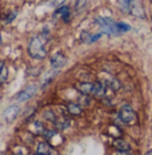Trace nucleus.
I'll use <instances>...</instances> for the list:
<instances>
[{"mask_svg": "<svg viewBox=\"0 0 152 155\" xmlns=\"http://www.w3.org/2000/svg\"><path fill=\"white\" fill-rule=\"evenodd\" d=\"M47 38L48 35L40 34L37 36H34L28 41V55L32 58V59L36 60H43L46 59L47 56Z\"/></svg>", "mask_w": 152, "mask_h": 155, "instance_id": "obj_1", "label": "nucleus"}, {"mask_svg": "<svg viewBox=\"0 0 152 155\" xmlns=\"http://www.w3.org/2000/svg\"><path fill=\"white\" fill-rule=\"evenodd\" d=\"M119 118H120L121 123L127 126H134L137 123V114L129 104H123L119 110Z\"/></svg>", "mask_w": 152, "mask_h": 155, "instance_id": "obj_2", "label": "nucleus"}, {"mask_svg": "<svg viewBox=\"0 0 152 155\" xmlns=\"http://www.w3.org/2000/svg\"><path fill=\"white\" fill-rule=\"evenodd\" d=\"M96 24L102 28L103 32H105V34H108V35L120 34L119 30H118V27H116V23L112 20V19H109V18H103V16H99V18H96Z\"/></svg>", "mask_w": 152, "mask_h": 155, "instance_id": "obj_3", "label": "nucleus"}, {"mask_svg": "<svg viewBox=\"0 0 152 155\" xmlns=\"http://www.w3.org/2000/svg\"><path fill=\"white\" fill-rule=\"evenodd\" d=\"M36 92H37V86L36 84H31V86L25 87L24 90H21V91H19L14 96V99L18 103H25V102L31 101V99L36 95Z\"/></svg>", "mask_w": 152, "mask_h": 155, "instance_id": "obj_4", "label": "nucleus"}, {"mask_svg": "<svg viewBox=\"0 0 152 155\" xmlns=\"http://www.w3.org/2000/svg\"><path fill=\"white\" fill-rule=\"evenodd\" d=\"M21 108L19 104H11L8 106L7 108H5L4 114H3V118H4L5 123H12V122L15 120L16 118L19 116V114H20Z\"/></svg>", "mask_w": 152, "mask_h": 155, "instance_id": "obj_5", "label": "nucleus"}, {"mask_svg": "<svg viewBox=\"0 0 152 155\" xmlns=\"http://www.w3.org/2000/svg\"><path fill=\"white\" fill-rule=\"evenodd\" d=\"M66 63H67V56L61 52V51L55 52L52 56L50 58V64H51V67H52L53 70L61 68V67L66 66Z\"/></svg>", "mask_w": 152, "mask_h": 155, "instance_id": "obj_6", "label": "nucleus"}, {"mask_svg": "<svg viewBox=\"0 0 152 155\" xmlns=\"http://www.w3.org/2000/svg\"><path fill=\"white\" fill-rule=\"evenodd\" d=\"M102 83L104 84V87L107 90H112V91H119V88H120V82H119L116 78L111 76V75H107L103 78Z\"/></svg>", "mask_w": 152, "mask_h": 155, "instance_id": "obj_7", "label": "nucleus"}, {"mask_svg": "<svg viewBox=\"0 0 152 155\" xmlns=\"http://www.w3.org/2000/svg\"><path fill=\"white\" fill-rule=\"evenodd\" d=\"M52 124H53V127L56 131H63V130H66V128L70 127L71 120H70L68 116L61 115V116H56V119H55V122Z\"/></svg>", "mask_w": 152, "mask_h": 155, "instance_id": "obj_8", "label": "nucleus"}, {"mask_svg": "<svg viewBox=\"0 0 152 155\" xmlns=\"http://www.w3.org/2000/svg\"><path fill=\"white\" fill-rule=\"evenodd\" d=\"M35 153L44 154V155H51V154H52V146H51L50 142H47V140L37 142V144H36V151H35Z\"/></svg>", "mask_w": 152, "mask_h": 155, "instance_id": "obj_9", "label": "nucleus"}, {"mask_svg": "<svg viewBox=\"0 0 152 155\" xmlns=\"http://www.w3.org/2000/svg\"><path fill=\"white\" fill-rule=\"evenodd\" d=\"M44 130H46V127H44L43 122H41V120H34V122H32V123L30 124L28 132H30V134H32V135H41Z\"/></svg>", "mask_w": 152, "mask_h": 155, "instance_id": "obj_10", "label": "nucleus"}, {"mask_svg": "<svg viewBox=\"0 0 152 155\" xmlns=\"http://www.w3.org/2000/svg\"><path fill=\"white\" fill-rule=\"evenodd\" d=\"M105 92H107V88L104 87V84H103L102 82H95V83H93L92 96L99 98V99H104L105 98Z\"/></svg>", "mask_w": 152, "mask_h": 155, "instance_id": "obj_11", "label": "nucleus"}, {"mask_svg": "<svg viewBox=\"0 0 152 155\" xmlns=\"http://www.w3.org/2000/svg\"><path fill=\"white\" fill-rule=\"evenodd\" d=\"M77 91L82 92V95L92 96V92H93V83H89V82L79 83V84H77Z\"/></svg>", "mask_w": 152, "mask_h": 155, "instance_id": "obj_12", "label": "nucleus"}, {"mask_svg": "<svg viewBox=\"0 0 152 155\" xmlns=\"http://www.w3.org/2000/svg\"><path fill=\"white\" fill-rule=\"evenodd\" d=\"M66 110L67 112L73 116H77V115H82L83 114V107L79 104V103H68L66 106Z\"/></svg>", "mask_w": 152, "mask_h": 155, "instance_id": "obj_13", "label": "nucleus"}, {"mask_svg": "<svg viewBox=\"0 0 152 155\" xmlns=\"http://www.w3.org/2000/svg\"><path fill=\"white\" fill-rule=\"evenodd\" d=\"M112 144H114V147L119 151H131V144L123 139H115L112 142Z\"/></svg>", "mask_w": 152, "mask_h": 155, "instance_id": "obj_14", "label": "nucleus"}, {"mask_svg": "<svg viewBox=\"0 0 152 155\" xmlns=\"http://www.w3.org/2000/svg\"><path fill=\"white\" fill-rule=\"evenodd\" d=\"M12 155H30L28 148L23 144H16L12 147Z\"/></svg>", "mask_w": 152, "mask_h": 155, "instance_id": "obj_15", "label": "nucleus"}, {"mask_svg": "<svg viewBox=\"0 0 152 155\" xmlns=\"http://www.w3.org/2000/svg\"><path fill=\"white\" fill-rule=\"evenodd\" d=\"M56 135H57V131L55 130V128H46V130L43 131V134H41V137L44 138V140L50 142V140H52Z\"/></svg>", "mask_w": 152, "mask_h": 155, "instance_id": "obj_16", "label": "nucleus"}, {"mask_svg": "<svg viewBox=\"0 0 152 155\" xmlns=\"http://www.w3.org/2000/svg\"><path fill=\"white\" fill-rule=\"evenodd\" d=\"M8 76H9V72H8L7 64H3L2 70H0V84H4L8 80Z\"/></svg>", "mask_w": 152, "mask_h": 155, "instance_id": "obj_17", "label": "nucleus"}, {"mask_svg": "<svg viewBox=\"0 0 152 155\" xmlns=\"http://www.w3.org/2000/svg\"><path fill=\"white\" fill-rule=\"evenodd\" d=\"M43 118L46 119V120L51 122V123H53L55 119H56V114H55L52 110H46V111L43 112Z\"/></svg>", "mask_w": 152, "mask_h": 155, "instance_id": "obj_18", "label": "nucleus"}, {"mask_svg": "<svg viewBox=\"0 0 152 155\" xmlns=\"http://www.w3.org/2000/svg\"><path fill=\"white\" fill-rule=\"evenodd\" d=\"M87 2H88V0H76V3H75V11L76 12L83 11V9L87 7Z\"/></svg>", "mask_w": 152, "mask_h": 155, "instance_id": "obj_19", "label": "nucleus"}, {"mask_svg": "<svg viewBox=\"0 0 152 155\" xmlns=\"http://www.w3.org/2000/svg\"><path fill=\"white\" fill-rule=\"evenodd\" d=\"M67 12H70V8L67 7V5H61V7H59L56 11H55V18H57V16L61 18V16L64 14H67Z\"/></svg>", "mask_w": 152, "mask_h": 155, "instance_id": "obj_20", "label": "nucleus"}, {"mask_svg": "<svg viewBox=\"0 0 152 155\" xmlns=\"http://www.w3.org/2000/svg\"><path fill=\"white\" fill-rule=\"evenodd\" d=\"M116 27H118L119 32H125V31H129L131 27L127 25V23H116Z\"/></svg>", "mask_w": 152, "mask_h": 155, "instance_id": "obj_21", "label": "nucleus"}, {"mask_svg": "<svg viewBox=\"0 0 152 155\" xmlns=\"http://www.w3.org/2000/svg\"><path fill=\"white\" fill-rule=\"evenodd\" d=\"M132 2H134V0H120V5H121V7L124 8V9H127L129 5L132 4Z\"/></svg>", "mask_w": 152, "mask_h": 155, "instance_id": "obj_22", "label": "nucleus"}, {"mask_svg": "<svg viewBox=\"0 0 152 155\" xmlns=\"http://www.w3.org/2000/svg\"><path fill=\"white\" fill-rule=\"evenodd\" d=\"M51 4L53 5V7H56V8H59V7H61V5L66 3V0H51Z\"/></svg>", "mask_w": 152, "mask_h": 155, "instance_id": "obj_23", "label": "nucleus"}, {"mask_svg": "<svg viewBox=\"0 0 152 155\" xmlns=\"http://www.w3.org/2000/svg\"><path fill=\"white\" fill-rule=\"evenodd\" d=\"M15 18H16V14H15V12H11V15L8 14L7 16H5V23H7V24H8V23H11V21L14 20Z\"/></svg>", "mask_w": 152, "mask_h": 155, "instance_id": "obj_24", "label": "nucleus"}, {"mask_svg": "<svg viewBox=\"0 0 152 155\" xmlns=\"http://www.w3.org/2000/svg\"><path fill=\"white\" fill-rule=\"evenodd\" d=\"M114 155H132V153H129V151H119V150H116Z\"/></svg>", "mask_w": 152, "mask_h": 155, "instance_id": "obj_25", "label": "nucleus"}, {"mask_svg": "<svg viewBox=\"0 0 152 155\" xmlns=\"http://www.w3.org/2000/svg\"><path fill=\"white\" fill-rule=\"evenodd\" d=\"M145 155H152V150H150V151H147V154Z\"/></svg>", "mask_w": 152, "mask_h": 155, "instance_id": "obj_26", "label": "nucleus"}, {"mask_svg": "<svg viewBox=\"0 0 152 155\" xmlns=\"http://www.w3.org/2000/svg\"><path fill=\"white\" fill-rule=\"evenodd\" d=\"M3 43V38H2V32H0V44Z\"/></svg>", "mask_w": 152, "mask_h": 155, "instance_id": "obj_27", "label": "nucleus"}, {"mask_svg": "<svg viewBox=\"0 0 152 155\" xmlns=\"http://www.w3.org/2000/svg\"><path fill=\"white\" fill-rule=\"evenodd\" d=\"M32 155H44V154H39V153H34Z\"/></svg>", "mask_w": 152, "mask_h": 155, "instance_id": "obj_28", "label": "nucleus"}, {"mask_svg": "<svg viewBox=\"0 0 152 155\" xmlns=\"http://www.w3.org/2000/svg\"><path fill=\"white\" fill-rule=\"evenodd\" d=\"M3 64H4V63H3V62H0V70H2V67H3Z\"/></svg>", "mask_w": 152, "mask_h": 155, "instance_id": "obj_29", "label": "nucleus"}, {"mask_svg": "<svg viewBox=\"0 0 152 155\" xmlns=\"http://www.w3.org/2000/svg\"><path fill=\"white\" fill-rule=\"evenodd\" d=\"M0 102H2V96H0Z\"/></svg>", "mask_w": 152, "mask_h": 155, "instance_id": "obj_30", "label": "nucleus"}]
</instances>
